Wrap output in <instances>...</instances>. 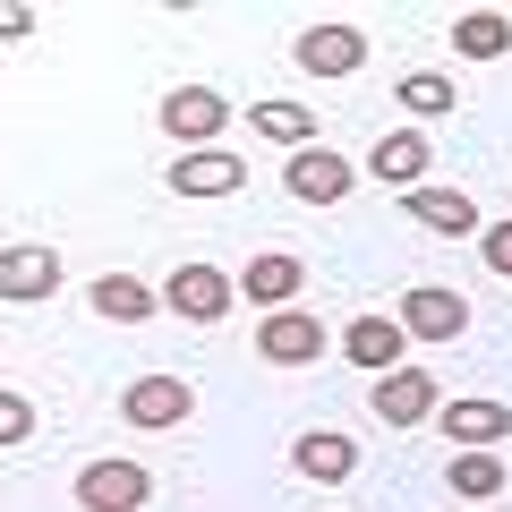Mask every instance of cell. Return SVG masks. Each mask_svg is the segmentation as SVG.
Returning <instances> with one entry per match:
<instances>
[{
    "instance_id": "cell-19",
    "label": "cell",
    "mask_w": 512,
    "mask_h": 512,
    "mask_svg": "<svg viewBox=\"0 0 512 512\" xmlns=\"http://www.w3.org/2000/svg\"><path fill=\"white\" fill-rule=\"evenodd\" d=\"M453 52L461 60H504L512 52V18L504 9H461L453 18Z\"/></svg>"
},
{
    "instance_id": "cell-7",
    "label": "cell",
    "mask_w": 512,
    "mask_h": 512,
    "mask_svg": "<svg viewBox=\"0 0 512 512\" xmlns=\"http://www.w3.org/2000/svg\"><path fill=\"white\" fill-rule=\"evenodd\" d=\"M256 359H274V367H308V359H325V325H316L308 308H274L265 325H256Z\"/></svg>"
},
{
    "instance_id": "cell-14",
    "label": "cell",
    "mask_w": 512,
    "mask_h": 512,
    "mask_svg": "<svg viewBox=\"0 0 512 512\" xmlns=\"http://www.w3.org/2000/svg\"><path fill=\"white\" fill-rule=\"evenodd\" d=\"M359 60H367V35H359V26H308V35H299V69H308V77H350V69H359Z\"/></svg>"
},
{
    "instance_id": "cell-11",
    "label": "cell",
    "mask_w": 512,
    "mask_h": 512,
    "mask_svg": "<svg viewBox=\"0 0 512 512\" xmlns=\"http://www.w3.org/2000/svg\"><path fill=\"white\" fill-rule=\"evenodd\" d=\"M376 419L384 427H419V419H436V376L427 367H393V376H376Z\"/></svg>"
},
{
    "instance_id": "cell-9",
    "label": "cell",
    "mask_w": 512,
    "mask_h": 512,
    "mask_svg": "<svg viewBox=\"0 0 512 512\" xmlns=\"http://www.w3.org/2000/svg\"><path fill=\"white\" fill-rule=\"evenodd\" d=\"M436 427L453 436V453H495V444L512 436V410L487 402V393H478V402H436Z\"/></svg>"
},
{
    "instance_id": "cell-16",
    "label": "cell",
    "mask_w": 512,
    "mask_h": 512,
    "mask_svg": "<svg viewBox=\"0 0 512 512\" xmlns=\"http://www.w3.org/2000/svg\"><path fill=\"white\" fill-rule=\"evenodd\" d=\"M291 470H299V478H325V487H342V478L359 470V444H350L342 427H308V436L291 444Z\"/></svg>"
},
{
    "instance_id": "cell-8",
    "label": "cell",
    "mask_w": 512,
    "mask_h": 512,
    "mask_svg": "<svg viewBox=\"0 0 512 512\" xmlns=\"http://www.w3.org/2000/svg\"><path fill=\"white\" fill-rule=\"evenodd\" d=\"M350 180H359V171H350L342 154H325V146H299L291 163H282V188H291L299 205H342Z\"/></svg>"
},
{
    "instance_id": "cell-2",
    "label": "cell",
    "mask_w": 512,
    "mask_h": 512,
    "mask_svg": "<svg viewBox=\"0 0 512 512\" xmlns=\"http://www.w3.org/2000/svg\"><path fill=\"white\" fill-rule=\"evenodd\" d=\"M154 120H163V137H180V146H214L222 128H231V103H222L214 86H171L163 103H154Z\"/></svg>"
},
{
    "instance_id": "cell-23",
    "label": "cell",
    "mask_w": 512,
    "mask_h": 512,
    "mask_svg": "<svg viewBox=\"0 0 512 512\" xmlns=\"http://www.w3.org/2000/svg\"><path fill=\"white\" fill-rule=\"evenodd\" d=\"M35 436V402L26 393H0V444H26Z\"/></svg>"
},
{
    "instance_id": "cell-1",
    "label": "cell",
    "mask_w": 512,
    "mask_h": 512,
    "mask_svg": "<svg viewBox=\"0 0 512 512\" xmlns=\"http://www.w3.org/2000/svg\"><path fill=\"white\" fill-rule=\"evenodd\" d=\"M231 299H239V282L222 274V265H197V256L163 282V308L180 316V325H222V316H231Z\"/></svg>"
},
{
    "instance_id": "cell-25",
    "label": "cell",
    "mask_w": 512,
    "mask_h": 512,
    "mask_svg": "<svg viewBox=\"0 0 512 512\" xmlns=\"http://www.w3.org/2000/svg\"><path fill=\"white\" fill-rule=\"evenodd\" d=\"M487 265L512 282V222H495V231H487Z\"/></svg>"
},
{
    "instance_id": "cell-15",
    "label": "cell",
    "mask_w": 512,
    "mask_h": 512,
    "mask_svg": "<svg viewBox=\"0 0 512 512\" xmlns=\"http://www.w3.org/2000/svg\"><path fill=\"white\" fill-rule=\"evenodd\" d=\"M171 188H180V197H239V188H248V163H239V154H180V163H171Z\"/></svg>"
},
{
    "instance_id": "cell-17",
    "label": "cell",
    "mask_w": 512,
    "mask_h": 512,
    "mask_svg": "<svg viewBox=\"0 0 512 512\" xmlns=\"http://www.w3.org/2000/svg\"><path fill=\"white\" fill-rule=\"evenodd\" d=\"M410 222H427V231H444V239H470L478 231V205L461 197V188H410Z\"/></svg>"
},
{
    "instance_id": "cell-21",
    "label": "cell",
    "mask_w": 512,
    "mask_h": 512,
    "mask_svg": "<svg viewBox=\"0 0 512 512\" xmlns=\"http://www.w3.org/2000/svg\"><path fill=\"white\" fill-rule=\"evenodd\" d=\"M402 103L419 111V120H444V111L461 103V86H453V77H436V69H410L402 77Z\"/></svg>"
},
{
    "instance_id": "cell-4",
    "label": "cell",
    "mask_w": 512,
    "mask_h": 512,
    "mask_svg": "<svg viewBox=\"0 0 512 512\" xmlns=\"http://www.w3.org/2000/svg\"><path fill=\"white\" fill-rule=\"evenodd\" d=\"M393 325L410 333V342H461L470 333V299L444 291V282H419V291H402V316Z\"/></svg>"
},
{
    "instance_id": "cell-12",
    "label": "cell",
    "mask_w": 512,
    "mask_h": 512,
    "mask_svg": "<svg viewBox=\"0 0 512 512\" xmlns=\"http://www.w3.org/2000/svg\"><path fill=\"white\" fill-rule=\"evenodd\" d=\"M427 163H436V146H427L419 128H393V137H376V154H367V171H376L384 188H427Z\"/></svg>"
},
{
    "instance_id": "cell-3",
    "label": "cell",
    "mask_w": 512,
    "mask_h": 512,
    "mask_svg": "<svg viewBox=\"0 0 512 512\" xmlns=\"http://www.w3.org/2000/svg\"><path fill=\"white\" fill-rule=\"evenodd\" d=\"M77 504L86 512H146L154 504L146 461H86V470H77Z\"/></svg>"
},
{
    "instance_id": "cell-18",
    "label": "cell",
    "mask_w": 512,
    "mask_h": 512,
    "mask_svg": "<svg viewBox=\"0 0 512 512\" xmlns=\"http://www.w3.org/2000/svg\"><path fill=\"white\" fill-rule=\"evenodd\" d=\"M86 299H94V316H111V325H146V316L163 308V291H146L137 274H103Z\"/></svg>"
},
{
    "instance_id": "cell-24",
    "label": "cell",
    "mask_w": 512,
    "mask_h": 512,
    "mask_svg": "<svg viewBox=\"0 0 512 512\" xmlns=\"http://www.w3.org/2000/svg\"><path fill=\"white\" fill-rule=\"evenodd\" d=\"M35 18H43V9H26V0H0V43H26V35H35Z\"/></svg>"
},
{
    "instance_id": "cell-20",
    "label": "cell",
    "mask_w": 512,
    "mask_h": 512,
    "mask_svg": "<svg viewBox=\"0 0 512 512\" xmlns=\"http://www.w3.org/2000/svg\"><path fill=\"white\" fill-rule=\"evenodd\" d=\"M248 128H256V137H274V146H316V120H308V103H256L248 111Z\"/></svg>"
},
{
    "instance_id": "cell-6",
    "label": "cell",
    "mask_w": 512,
    "mask_h": 512,
    "mask_svg": "<svg viewBox=\"0 0 512 512\" xmlns=\"http://www.w3.org/2000/svg\"><path fill=\"white\" fill-rule=\"evenodd\" d=\"M308 291V265H299L291 248H265V256H248V265H239V299H248V308H291V299Z\"/></svg>"
},
{
    "instance_id": "cell-13",
    "label": "cell",
    "mask_w": 512,
    "mask_h": 512,
    "mask_svg": "<svg viewBox=\"0 0 512 512\" xmlns=\"http://www.w3.org/2000/svg\"><path fill=\"white\" fill-rule=\"evenodd\" d=\"M52 291H60V248H0V299L35 308Z\"/></svg>"
},
{
    "instance_id": "cell-22",
    "label": "cell",
    "mask_w": 512,
    "mask_h": 512,
    "mask_svg": "<svg viewBox=\"0 0 512 512\" xmlns=\"http://www.w3.org/2000/svg\"><path fill=\"white\" fill-rule=\"evenodd\" d=\"M453 495H504V461L495 453H453Z\"/></svg>"
},
{
    "instance_id": "cell-5",
    "label": "cell",
    "mask_w": 512,
    "mask_h": 512,
    "mask_svg": "<svg viewBox=\"0 0 512 512\" xmlns=\"http://www.w3.org/2000/svg\"><path fill=\"white\" fill-rule=\"evenodd\" d=\"M188 410H197V384H188V376H137L120 393V419L128 427H188Z\"/></svg>"
},
{
    "instance_id": "cell-10",
    "label": "cell",
    "mask_w": 512,
    "mask_h": 512,
    "mask_svg": "<svg viewBox=\"0 0 512 512\" xmlns=\"http://www.w3.org/2000/svg\"><path fill=\"white\" fill-rule=\"evenodd\" d=\"M402 350H410V333L393 325V316H350V325H342V359L367 367V376H393V367H410Z\"/></svg>"
}]
</instances>
